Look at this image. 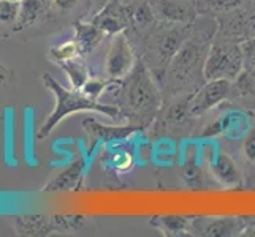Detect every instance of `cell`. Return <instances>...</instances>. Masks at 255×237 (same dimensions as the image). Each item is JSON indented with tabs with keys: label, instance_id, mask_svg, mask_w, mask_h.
Here are the masks:
<instances>
[{
	"label": "cell",
	"instance_id": "cell-13",
	"mask_svg": "<svg viewBox=\"0 0 255 237\" xmlns=\"http://www.w3.org/2000/svg\"><path fill=\"white\" fill-rule=\"evenodd\" d=\"M193 222H195V217L187 215H162L151 218V225L166 236L186 234L187 231H190Z\"/></svg>",
	"mask_w": 255,
	"mask_h": 237
},
{
	"label": "cell",
	"instance_id": "cell-15",
	"mask_svg": "<svg viewBox=\"0 0 255 237\" xmlns=\"http://www.w3.org/2000/svg\"><path fill=\"white\" fill-rule=\"evenodd\" d=\"M135 164L133 152L128 151L124 146H116L108 154L107 158V168H110L114 174H126L131 171Z\"/></svg>",
	"mask_w": 255,
	"mask_h": 237
},
{
	"label": "cell",
	"instance_id": "cell-24",
	"mask_svg": "<svg viewBox=\"0 0 255 237\" xmlns=\"http://www.w3.org/2000/svg\"><path fill=\"white\" fill-rule=\"evenodd\" d=\"M17 16H19V3L10 2V0H0V22H14L17 21Z\"/></svg>",
	"mask_w": 255,
	"mask_h": 237
},
{
	"label": "cell",
	"instance_id": "cell-32",
	"mask_svg": "<svg viewBox=\"0 0 255 237\" xmlns=\"http://www.w3.org/2000/svg\"><path fill=\"white\" fill-rule=\"evenodd\" d=\"M10 2H16V3H21L22 0H10Z\"/></svg>",
	"mask_w": 255,
	"mask_h": 237
},
{
	"label": "cell",
	"instance_id": "cell-28",
	"mask_svg": "<svg viewBox=\"0 0 255 237\" xmlns=\"http://www.w3.org/2000/svg\"><path fill=\"white\" fill-rule=\"evenodd\" d=\"M243 3V0H211V5H213L216 10L221 11H233L235 8H238Z\"/></svg>",
	"mask_w": 255,
	"mask_h": 237
},
{
	"label": "cell",
	"instance_id": "cell-26",
	"mask_svg": "<svg viewBox=\"0 0 255 237\" xmlns=\"http://www.w3.org/2000/svg\"><path fill=\"white\" fill-rule=\"evenodd\" d=\"M243 155L249 163H255V124L246 131V136L243 139Z\"/></svg>",
	"mask_w": 255,
	"mask_h": 237
},
{
	"label": "cell",
	"instance_id": "cell-21",
	"mask_svg": "<svg viewBox=\"0 0 255 237\" xmlns=\"http://www.w3.org/2000/svg\"><path fill=\"white\" fill-rule=\"evenodd\" d=\"M81 54V49L78 46L76 40H70V41H64L60 43V45H56L49 49V57L52 62L56 64H64V62H68V60H73V59H78Z\"/></svg>",
	"mask_w": 255,
	"mask_h": 237
},
{
	"label": "cell",
	"instance_id": "cell-29",
	"mask_svg": "<svg viewBox=\"0 0 255 237\" xmlns=\"http://www.w3.org/2000/svg\"><path fill=\"white\" fill-rule=\"evenodd\" d=\"M184 179H186V182H189V183H195L200 180V171L195 164L187 166V168L184 169Z\"/></svg>",
	"mask_w": 255,
	"mask_h": 237
},
{
	"label": "cell",
	"instance_id": "cell-30",
	"mask_svg": "<svg viewBox=\"0 0 255 237\" xmlns=\"http://www.w3.org/2000/svg\"><path fill=\"white\" fill-rule=\"evenodd\" d=\"M54 5L60 10H72V8L78 3V0H52Z\"/></svg>",
	"mask_w": 255,
	"mask_h": 237
},
{
	"label": "cell",
	"instance_id": "cell-20",
	"mask_svg": "<svg viewBox=\"0 0 255 237\" xmlns=\"http://www.w3.org/2000/svg\"><path fill=\"white\" fill-rule=\"evenodd\" d=\"M232 25L235 29L228 30V33L235 37L238 43L255 37V11H249L240 16L238 21H235Z\"/></svg>",
	"mask_w": 255,
	"mask_h": 237
},
{
	"label": "cell",
	"instance_id": "cell-18",
	"mask_svg": "<svg viewBox=\"0 0 255 237\" xmlns=\"http://www.w3.org/2000/svg\"><path fill=\"white\" fill-rule=\"evenodd\" d=\"M48 3L43 0H22L19 3V16H17V24L19 27H25L40 19V16L45 14Z\"/></svg>",
	"mask_w": 255,
	"mask_h": 237
},
{
	"label": "cell",
	"instance_id": "cell-6",
	"mask_svg": "<svg viewBox=\"0 0 255 237\" xmlns=\"http://www.w3.org/2000/svg\"><path fill=\"white\" fill-rule=\"evenodd\" d=\"M92 22L105 35H119L124 33L130 25V16L127 5L119 2H110L95 14Z\"/></svg>",
	"mask_w": 255,
	"mask_h": 237
},
{
	"label": "cell",
	"instance_id": "cell-4",
	"mask_svg": "<svg viewBox=\"0 0 255 237\" xmlns=\"http://www.w3.org/2000/svg\"><path fill=\"white\" fill-rule=\"evenodd\" d=\"M136 65L133 48L128 43L124 33L114 35V40L111 41L107 60H105V72H107L110 79L114 81H124V79L131 73V70Z\"/></svg>",
	"mask_w": 255,
	"mask_h": 237
},
{
	"label": "cell",
	"instance_id": "cell-22",
	"mask_svg": "<svg viewBox=\"0 0 255 237\" xmlns=\"http://www.w3.org/2000/svg\"><path fill=\"white\" fill-rule=\"evenodd\" d=\"M19 220L25 223L21 230H27V234H45L51 226V222L45 217H19Z\"/></svg>",
	"mask_w": 255,
	"mask_h": 237
},
{
	"label": "cell",
	"instance_id": "cell-5",
	"mask_svg": "<svg viewBox=\"0 0 255 237\" xmlns=\"http://www.w3.org/2000/svg\"><path fill=\"white\" fill-rule=\"evenodd\" d=\"M232 82L225 81V79L206 81V84L198 92L190 96V116L198 117L206 111L216 108L217 104H221L232 95Z\"/></svg>",
	"mask_w": 255,
	"mask_h": 237
},
{
	"label": "cell",
	"instance_id": "cell-17",
	"mask_svg": "<svg viewBox=\"0 0 255 237\" xmlns=\"http://www.w3.org/2000/svg\"><path fill=\"white\" fill-rule=\"evenodd\" d=\"M127 10L131 25H136V27H149L155 21V14L149 0H139L133 5H127Z\"/></svg>",
	"mask_w": 255,
	"mask_h": 237
},
{
	"label": "cell",
	"instance_id": "cell-23",
	"mask_svg": "<svg viewBox=\"0 0 255 237\" xmlns=\"http://www.w3.org/2000/svg\"><path fill=\"white\" fill-rule=\"evenodd\" d=\"M114 82H119V81H114V79H107V81H103V79H94V78H89L81 90H83L86 95H89L91 98L99 100V96H100L105 90H107V87H110V85L114 84Z\"/></svg>",
	"mask_w": 255,
	"mask_h": 237
},
{
	"label": "cell",
	"instance_id": "cell-33",
	"mask_svg": "<svg viewBox=\"0 0 255 237\" xmlns=\"http://www.w3.org/2000/svg\"><path fill=\"white\" fill-rule=\"evenodd\" d=\"M43 2H46V3H51V2H52V0H43Z\"/></svg>",
	"mask_w": 255,
	"mask_h": 237
},
{
	"label": "cell",
	"instance_id": "cell-19",
	"mask_svg": "<svg viewBox=\"0 0 255 237\" xmlns=\"http://www.w3.org/2000/svg\"><path fill=\"white\" fill-rule=\"evenodd\" d=\"M60 67H62L65 75L68 76V81L72 84L73 89L81 90L84 84L87 82V79H89V72H87L86 65L81 60L73 59V60H68V62L60 64Z\"/></svg>",
	"mask_w": 255,
	"mask_h": 237
},
{
	"label": "cell",
	"instance_id": "cell-7",
	"mask_svg": "<svg viewBox=\"0 0 255 237\" xmlns=\"http://www.w3.org/2000/svg\"><path fill=\"white\" fill-rule=\"evenodd\" d=\"M155 17L173 24H189L195 19V6L190 0H149Z\"/></svg>",
	"mask_w": 255,
	"mask_h": 237
},
{
	"label": "cell",
	"instance_id": "cell-14",
	"mask_svg": "<svg viewBox=\"0 0 255 237\" xmlns=\"http://www.w3.org/2000/svg\"><path fill=\"white\" fill-rule=\"evenodd\" d=\"M103 32L94 22H78L75 24V40L81 49V54L86 56L94 51L103 38Z\"/></svg>",
	"mask_w": 255,
	"mask_h": 237
},
{
	"label": "cell",
	"instance_id": "cell-25",
	"mask_svg": "<svg viewBox=\"0 0 255 237\" xmlns=\"http://www.w3.org/2000/svg\"><path fill=\"white\" fill-rule=\"evenodd\" d=\"M168 117L173 122H182L186 117H192L190 116V96L179 100L178 103H174L170 108Z\"/></svg>",
	"mask_w": 255,
	"mask_h": 237
},
{
	"label": "cell",
	"instance_id": "cell-9",
	"mask_svg": "<svg viewBox=\"0 0 255 237\" xmlns=\"http://www.w3.org/2000/svg\"><path fill=\"white\" fill-rule=\"evenodd\" d=\"M205 59L206 56H203V48L200 46V43L186 40V43L171 59V72L176 75V78L189 76L200 67L201 62L205 64Z\"/></svg>",
	"mask_w": 255,
	"mask_h": 237
},
{
	"label": "cell",
	"instance_id": "cell-11",
	"mask_svg": "<svg viewBox=\"0 0 255 237\" xmlns=\"http://www.w3.org/2000/svg\"><path fill=\"white\" fill-rule=\"evenodd\" d=\"M211 171L214 177L225 187L235 188L243 183V172L235 160L225 152H217L211 163Z\"/></svg>",
	"mask_w": 255,
	"mask_h": 237
},
{
	"label": "cell",
	"instance_id": "cell-27",
	"mask_svg": "<svg viewBox=\"0 0 255 237\" xmlns=\"http://www.w3.org/2000/svg\"><path fill=\"white\" fill-rule=\"evenodd\" d=\"M243 51V60H244V70H249L255 67V37L244 40L240 43Z\"/></svg>",
	"mask_w": 255,
	"mask_h": 237
},
{
	"label": "cell",
	"instance_id": "cell-2",
	"mask_svg": "<svg viewBox=\"0 0 255 237\" xmlns=\"http://www.w3.org/2000/svg\"><path fill=\"white\" fill-rule=\"evenodd\" d=\"M126 103L136 117L152 119L160 108V92L157 89L149 70L138 64L126 81Z\"/></svg>",
	"mask_w": 255,
	"mask_h": 237
},
{
	"label": "cell",
	"instance_id": "cell-1",
	"mask_svg": "<svg viewBox=\"0 0 255 237\" xmlns=\"http://www.w3.org/2000/svg\"><path fill=\"white\" fill-rule=\"evenodd\" d=\"M43 82H45V85L48 87V89L54 93L56 108L48 116L46 122L43 124V127L37 133V138H40V139L46 138L65 117H68L70 114H75V112L94 111V112L103 114V116L114 119V120L121 116V109L118 106L100 103L99 100H94V98H91L89 95H86L83 90L65 89L62 84H59L56 79L52 78L51 75H48V73L43 75Z\"/></svg>",
	"mask_w": 255,
	"mask_h": 237
},
{
	"label": "cell",
	"instance_id": "cell-10",
	"mask_svg": "<svg viewBox=\"0 0 255 237\" xmlns=\"http://www.w3.org/2000/svg\"><path fill=\"white\" fill-rule=\"evenodd\" d=\"M187 40V30L181 27H173L170 30H165L160 35H157L152 45V51L160 64L168 65L171 59L176 56V52L181 49V46Z\"/></svg>",
	"mask_w": 255,
	"mask_h": 237
},
{
	"label": "cell",
	"instance_id": "cell-8",
	"mask_svg": "<svg viewBox=\"0 0 255 237\" xmlns=\"http://www.w3.org/2000/svg\"><path fill=\"white\" fill-rule=\"evenodd\" d=\"M83 127L87 131V135L95 143H103V144H111V143H121L124 139L130 138L138 130H141L139 125H103L100 122L94 119H86L83 122Z\"/></svg>",
	"mask_w": 255,
	"mask_h": 237
},
{
	"label": "cell",
	"instance_id": "cell-3",
	"mask_svg": "<svg viewBox=\"0 0 255 237\" xmlns=\"http://www.w3.org/2000/svg\"><path fill=\"white\" fill-rule=\"evenodd\" d=\"M244 70L243 51L238 41H214L209 48L205 64L203 76L206 81L225 79L233 82Z\"/></svg>",
	"mask_w": 255,
	"mask_h": 237
},
{
	"label": "cell",
	"instance_id": "cell-12",
	"mask_svg": "<svg viewBox=\"0 0 255 237\" xmlns=\"http://www.w3.org/2000/svg\"><path fill=\"white\" fill-rule=\"evenodd\" d=\"M84 161L76 160L72 164H68V168H65L60 172L54 180H51L48 185L45 187V191H67L73 190L78 183L83 179L84 172Z\"/></svg>",
	"mask_w": 255,
	"mask_h": 237
},
{
	"label": "cell",
	"instance_id": "cell-31",
	"mask_svg": "<svg viewBox=\"0 0 255 237\" xmlns=\"http://www.w3.org/2000/svg\"><path fill=\"white\" fill-rule=\"evenodd\" d=\"M3 73H5V68H3V67H0V78H2Z\"/></svg>",
	"mask_w": 255,
	"mask_h": 237
},
{
	"label": "cell",
	"instance_id": "cell-16",
	"mask_svg": "<svg viewBox=\"0 0 255 237\" xmlns=\"http://www.w3.org/2000/svg\"><path fill=\"white\" fill-rule=\"evenodd\" d=\"M236 231H243V225L238 218H233V217L216 218V220H211L203 228V234L213 236V237L233 236V234H236Z\"/></svg>",
	"mask_w": 255,
	"mask_h": 237
}]
</instances>
